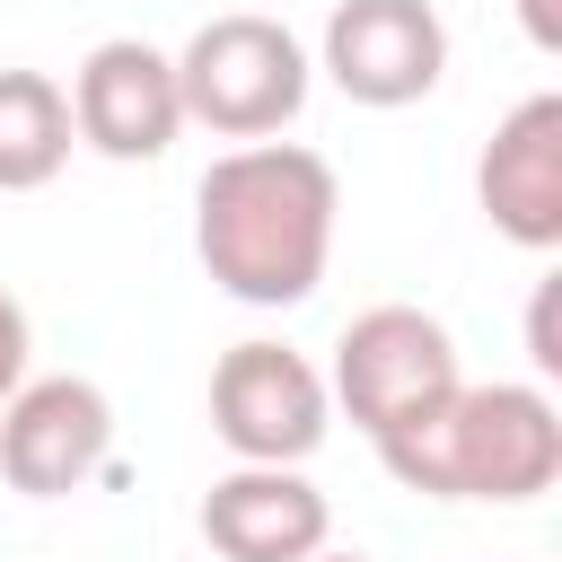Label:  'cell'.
<instances>
[{"label": "cell", "mask_w": 562, "mask_h": 562, "mask_svg": "<svg viewBox=\"0 0 562 562\" xmlns=\"http://www.w3.org/2000/svg\"><path fill=\"white\" fill-rule=\"evenodd\" d=\"M342 184L299 140H237L193 184V255L237 307H299L334 263Z\"/></svg>", "instance_id": "obj_1"}, {"label": "cell", "mask_w": 562, "mask_h": 562, "mask_svg": "<svg viewBox=\"0 0 562 562\" xmlns=\"http://www.w3.org/2000/svg\"><path fill=\"white\" fill-rule=\"evenodd\" d=\"M378 465L422 492V501H536L562 474V404L527 378H492V386H457L448 404H430L422 422L369 439Z\"/></svg>", "instance_id": "obj_2"}, {"label": "cell", "mask_w": 562, "mask_h": 562, "mask_svg": "<svg viewBox=\"0 0 562 562\" xmlns=\"http://www.w3.org/2000/svg\"><path fill=\"white\" fill-rule=\"evenodd\" d=\"M307 44L263 18V9H228V18H202L193 44L176 53V97H184V123L220 132V140H272L299 123L307 105Z\"/></svg>", "instance_id": "obj_3"}, {"label": "cell", "mask_w": 562, "mask_h": 562, "mask_svg": "<svg viewBox=\"0 0 562 562\" xmlns=\"http://www.w3.org/2000/svg\"><path fill=\"white\" fill-rule=\"evenodd\" d=\"M457 386H465V378H457V342H448V325H439L430 307H404V299L360 307V316L342 325V342H334V378H325V395H334L369 439L422 422V413L448 404Z\"/></svg>", "instance_id": "obj_4"}, {"label": "cell", "mask_w": 562, "mask_h": 562, "mask_svg": "<svg viewBox=\"0 0 562 562\" xmlns=\"http://www.w3.org/2000/svg\"><path fill=\"white\" fill-rule=\"evenodd\" d=\"M211 430L237 465H307L334 430L325 369L290 342H228L211 369Z\"/></svg>", "instance_id": "obj_5"}, {"label": "cell", "mask_w": 562, "mask_h": 562, "mask_svg": "<svg viewBox=\"0 0 562 562\" xmlns=\"http://www.w3.org/2000/svg\"><path fill=\"white\" fill-rule=\"evenodd\" d=\"M316 70L351 97V105H422L439 79H448V26L430 0H342L325 18V44H316Z\"/></svg>", "instance_id": "obj_6"}, {"label": "cell", "mask_w": 562, "mask_h": 562, "mask_svg": "<svg viewBox=\"0 0 562 562\" xmlns=\"http://www.w3.org/2000/svg\"><path fill=\"white\" fill-rule=\"evenodd\" d=\"M70 132L114 158V167H140V158H167V140L184 132V97H176V53L140 44V35H105L79 70H70Z\"/></svg>", "instance_id": "obj_7"}, {"label": "cell", "mask_w": 562, "mask_h": 562, "mask_svg": "<svg viewBox=\"0 0 562 562\" xmlns=\"http://www.w3.org/2000/svg\"><path fill=\"white\" fill-rule=\"evenodd\" d=\"M114 448V404L97 378H18L0 404V483L26 501L79 492Z\"/></svg>", "instance_id": "obj_8"}, {"label": "cell", "mask_w": 562, "mask_h": 562, "mask_svg": "<svg viewBox=\"0 0 562 562\" xmlns=\"http://www.w3.org/2000/svg\"><path fill=\"white\" fill-rule=\"evenodd\" d=\"M474 202L509 246H527V255L562 246V97L553 88L518 97L492 123L483 167H474Z\"/></svg>", "instance_id": "obj_9"}, {"label": "cell", "mask_w": 562, "mask_h": 562, "mask_svg": "<svg viewBox=\"0 0 562 562\" xmlns=\"http://www.w3.org/2000/svg\"><path fill=\"white\" fill-rule=\"evenodd\" d=\"M202 544L220 562H307L334 544V509L299 465H228L202 492Z\"/></svg>", "instance_id": "obj_10"}, {"label": "cell", "mask_w": 562, "mask_h": 562, "mask_svg": "<svg viewBox=\"0 0 562 562\" xmlns=\"http://www.w3.org/2000/svg\"><path fill=\"white\" fill-rule=\"evenodd\" d=\"M70 97L44 70H0V193H35L70 167Z\"/></svg>", "instance_id": "obj_11"}, {"label": "cell", "mask_w": 562, "mask_h": 562, "mask_svg": "<svg viewBox=\"0 0 562 562\" xmlns=\"http://www.w3.org/2000/svg\"><path fill=\"white\" fill-rule=\"evenodd\" d=\"M553 307H562V281H536V299H527V360H536V378H562V334H553Z\"/></svg>", "instance_id": "obj_12"}, {"label": "cell", "mask_w": 562, "mask_h": 562, "mask_svg": "<svg viewBox=\"0 0 562 562\" xmlns=\"http://www.w3.org/2000/svg\"><path fill=\"white\" fill-rule=\"evenodd\" d=\"M18 378H26V307L0 290V404L18 395Z\"/></svg>", "instance_id": "obj_13"}, {"label": "cell", "mask_w": 562, "mask_h": 562, "mask_svg": "<svg viewBox=\"0 0 562 562\" xmlns=\"http://www.w3.org/2000/svg\"><path fill=\"white\" fill-rule=\"evenodd\" d=\"M518 26L536 53H562V0H518Z\"/></svg>", "instance_id": "obj_14"}, {"label": "cell", "mask_w": 562, "mask_h": 562, "mask_svg": "<svg viewBox=\"0 0 562 562\" xmlns=\"http://www.w3.org/2000/svg\"><path fill=\"white\" fill-rule=\"evenodd\" d=\"M307 562H369V553H334V544H325V553H307Z\"/></svg>", "instance_id": "obj_15"}]
</instances>
